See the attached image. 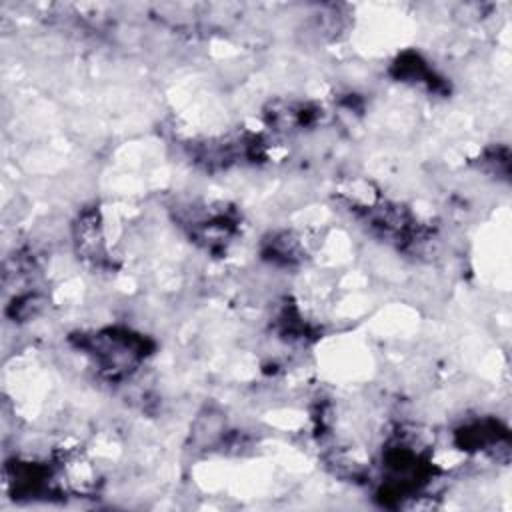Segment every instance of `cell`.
Returning <instances> with one entry per match:
<instances>
[{
  "mask_svg": "<svg viewBox=\"0 0 512 512\" xmlns=\"http://www.w3.org/2000/svg\"><path fill=\"white\" fill-rule=\"evenodd\" d=\"M80 346L88 350L98 370L110 380L130 376L148 354L146 338L122 328H108L86 336L80 340Z\"/></svg>",
  "mask_w": 512,
  "mask_h": 512,
  "instance_id": "1",
  "label": "cell"
}]
</instances>
